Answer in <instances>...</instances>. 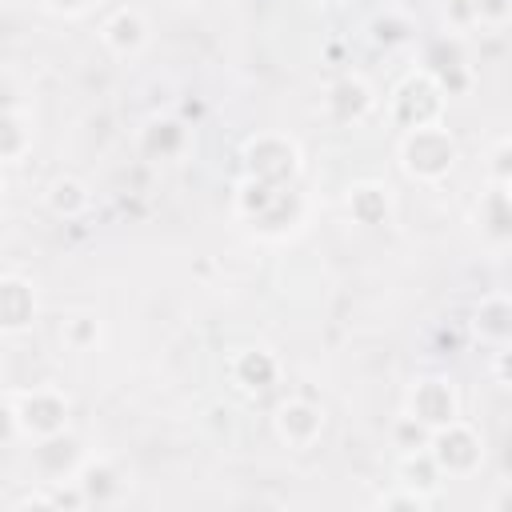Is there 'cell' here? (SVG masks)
Returning a JSON list of instances; mask_svg holds the SVG:
<instances>
[{"label": "cell", "mask_w": 512, "mask_h": 512, "mask_svg": "<svg viewBox=\"0 0 512 512\" xmlns=\"http://www.w3.org/2000/svg\"><path fill=\"white\" fill-rule=\"evenodd\" d=\"M236 212L252 228H260L268 236H284L292 224H300L304 204H300L292 184H264V180H248L244 176V184L236 192Z\"/></svg>", "instance_id": "obj_1"}, {"label": "cell", "mask_w": 512, "mask_h": 512, "mask_svg": "<svg viewBox=\"0 0 512 512\" xmlns=\"http://www.w3.org/2000/svg\"><path fill=\"white\" fill-rule=\"evenodd\" d=\"M456 160H460V148H456V136L444 128V120L400 136V168L420 184H440L456 168Z\"/></svg>", "instance_id": "obj_2"}, {"label": "cell", "mask_w": 512, "mask_h": 512, "mask_svg": "<svg viewBox=\"0 0 512 512\" xmlns=\"http://www.w3.org/2000/svg\"><path fill=\"white\" fill-rule=\"evenodd\" d=\"M388 116H392V124L400 132H412V128H424V124H440L444 120V88L436 84V76L428 68H416L392 88Z\"/></svg>", "instance_id": "obj_3"}, {"label": "cell", "mask_w": 512, "mask_h": 512, "mask_svg": "<svg viewBox=\"0 0 512 512\" xmlns=\"http://www.w3.org/2000/svg\"><path fill=\"white\" fill-rule=\"evenodd\" d=\"M244 176L264 184H292L300 176V144L284 132H260L244 140Z\"/></svg>", "instance_id": "obj_4"}, {"label": "cell", "mask_w": 512, "mask_h": 512, "mask_svg": "<svg viewBox=\"0 0 512 512\" xmlns=\"http://www.w3.org/2000/svg\"><path fill=\"white\" fill-rule=\"evenodd\" d=\"M428 456L440 468V476H472L484 460V444L480 432L456 416L428 432Z\"/></svg>", "instance_id": "obj_5"}, {"label": "cell", "mask_w": 512, "mask_h": 512, "mask_svg": "<svg viewBox=\"0 0 512 512\" xmlns=\"http://www.w3.org/2000/svg\"><path fill=\"white\" fill-rule=\"evenodd\" d=\"M12 408H16V428L20 436H52L68 428V396L56 384H32L24 392H12Z\"/></svg>", "instance_id": "obj_6"}, {"label": "cell", "mask_w": 512, "mask_h": 512, "mask_svg": "<svg viewBox=\"0 0 512 512\" xmlns=\"http://www.w3.org/2000/svg\"><path fill=\"white\" fill-rule=\"evenodd\" d=\"M404 416H412L416 424H424L428 432L456 420L460 416V392L452 380L444 376H420L412 388H408V400H404Z\"/></svg>", "instance_id": "obj_7"}, {"label": "cell", "mask_w": 512, "mask_h": 512, "mask_svg": "<svg viewBox=\"0 0 512 512\" xmlns=\"http://www.w3.org/2000/svg\"><path fill=\"white\" fill-rule=\"evenodd\" d=\"M88 460L84 444L64 428V432H52V436H40L36 448H32V472L40 476V484H68L76 480L80 464Z\"/></svg>", "instance_id": "obj_8"}, {"label": "cell", "mask_w": 512, "mask_h": 512, "mask_svg": "<svg viewBox=\"0 0 512 512\" xmlns=\"http://www.w3.org/2000/svg\"><path fill=\"white\" fill-rule=\"evenodd\" d=\"M272 428H276V440L292 452H308L320 436H324V412L312 404V400H284L272 416Z\"/></svg>", "instance_id": "obj_9"}, {"label": "cell", "mask_w": 512, "mask_h": 512, "mask_svg": "<svg viewBox=\"0 0 512 512\" xmlns=\"http://www.w3.org/2000/svg\"><path fill=\"white\" fill-rule=\"evenodd\" d=\"M372 108H376V92H372V84L364 76H340L324 92V116L332 124H340V128L360 124Z\"/></svg>", "instance_id": "obj_10"}, {"label": "cell", "mask_w": 512, "mask_h": 512, "mask_svg": "<svg viewBox=\"0 0 512 512\" xmlns=\"http://www.w3.org/2000/svg\"><path fill=\"white\" fill-rule=\"evenodd\" d=\"M192 144V132L184 120L176 116H152L144 128H140V152L152 160V164H172L188 152Z\"/></svg>", "instance_id": "obj_11"}, {"label": "cell", "mask_w": 512, "mask_h": 512, "mask_svg": "<svg viewBox=\"0 0 512 512\" xmlns=\"http://www.w3.org/2000/svg\"><path fill=\"white\" fill-rule=\"evenodd\" d=\"M228 376H232V384H236L240 392L264 396V392L276 388V380H280V360H276V352H268V348H240V352L228 360Z\"/></svg>", "instance_id": "obj_12"}, {"label": "cell", "mask_w": 512, "mask_h": 512, "mask_svg": "<svg viewBox=\"0 0 512 512\" xmlns=\"http://www.w3.org/2000/svg\"><path fill=\"white\" fill-rule=\"evenodd\" d=\"M100 40H104V48L112 56H140L148 48V40H152V28L136 8H116L100 24Z\"/></svg>", "instance_id": "obj_13"}, {"label": "cell", "mask_w": 512, "mask_h": 512, "mask_svg": "<svg viewBox=\"0 0 512 512\" xmlns=\"http://www.w3.org/2000/svg\"><path fill=\"white\" fill-rule=\"evenodd\" d=\"M76 484L84 492V504H116L128 492V476L108 460V456H88L76 472Z\"/></svg>", "instance_id": "obj_14"}, {"label": "cell", "mask_w": 512, "mask_h": 512, "mask_svg": "<svg viewBox=\"0 0 512 512\" xmlns=\"http://www.w3.org/2000/svg\"><path fill=\"white\" fill-rule=\"evenodd\" d=\"M36 312V288L24 276H0V332H28L36 324Z\"/></svg>", "instance_id": "obj_15"}, {"label": "cell", "mask_w": 512, "mask_h": 512, "mask_svg": "<svg viewBox=\"0 0 512 512\" xmlns=\"http://www.w3.org/2000/svg\"><path fill=\"white\" fill-rule=\"evenodd\" d=\"M344 204H348V216L356 224H364V228H380V224L392 220V188L380 184V180L352 184L348 196H344Z\"/></svg>", "instance_id": "obj_16"}, {"label": "cell", "mask_w": 512, "mask_h": 512, "mask_svg": "<svg viewBox=\"0 0 512 512\" xmlns=\"http://www.w3.org/2000/svg\"><path fill=\"white\" fill-rule=\"evenodd\" d=\"M512 312H508V296L504 292H492L476 304V316H472V332L480 344H488L492 352L496 348H508V336H512Z\"/></svg>", "instance_id": "obj_17"}, {"label": "cell", "mask_w": 512, "mask_h": 512, "mask_svg": "<svg viewBox=\"0 0 512 512\" xmlns=\"http://www.w3.org/2000/svg\"><path fill=\"white\" fill-rule=\"evenodd\" d=\"M508 220H512L508 216V184H492L476 204V228L488 244L500 248L508 240Z\"/></svg>", "instance_id": "obj_18"}, {"label": "cell", "mask_w": 512, "mask_h": 512, "mask_svg": "<svg viewBox=\"0 0 512 512\" xmlns=\"http://www.w3.org/2000/svg\"><path fill=\"white\" fill-rule=\"evenodd\" d=\"M44 200H48V208H52L60 220H76V216H84V212L92 208V192H88V184L76 180V176H56V180L48 184Z\"/></svg>", "instance_id": "obj_19"}, {"label": "cell", "mask_w": 512, "mask_h": 512, "mask_svg": "<svg viewBox=\"0 0 512 512\" xmlns=\"http://www.w3.org/2000/svg\"><path fill=\"white\" fill-rule=\"evenodd\" d=\"M32 148V128L20 112L12 108H0V164H16L24 160Z\"/></svg>", "instance_id": "obj_20"}, {"label": "cell", "mask_w": 512, "mask_h": 512, "mask_svg": "<svg viewBox=\"0 0 512 512\" xmlns=\"http://www.w3.org/2000/svg\"><path fill=\"white\" fill-rule=\"evenodd\" d=\"M60 340L72 348V352H88L96 340H100V324L92 312H68L64 324H60Z\"/></svg>", "instance_id": "obj_21"}, {"label": "cell", "mask_w": 512, "mask_h": 512, "mask_svg": "<svg viewBox=\"0 0 512 512\" xmlns=\"http://www.w3.org/2000/svg\"><path fill=\"white\" fill-rule=\"evenodd\" d=\"M468 16H472V24L500 32L512 16V0H468Z\"/></svg>", "instance_id": "obj_22"}, {"label": "cell", "mask_w": 512, "mask_h": 512, "mask_svg": "<svg viewBox=\"0 0 512 512\" xmlns=\"http://www.w3.org/2000/svg\"><path fill=\"white\" fill-rule=\"evenodd\" d=\"M392 440H396V448H400V452H416V448H424V444H428V428H424V424H416L412 416H400V420H396V428H392Z\"/></svg>", "instance_id": "obj_23"}, {"label": "cell", "mask_w": 512, "mask_h": 512, "mask_svg": "<svg viewBox=\"0 0 512 512\" xmlns=\"http://www.w3.org/2000/svg\"><path fill=\"white\" fill-rule=\"evenodd\" d=\"M428 504H432V496H424V492H416L408 484H400L396 492L380 496V508H428Z\"/></svg>", "instance_id": "obj_24"}, {"label": "cell", "mask_w": 512, "mask_h": 512, "mask_svg": "<svg viewBox=\"0 0 512 512\" xmlns=\"http://www.w3.org/2000/svg\"><path fill=\"white\" fill-rule=\"evenodd\" d=\"M488 180L492 184H508V140L500 136L492 144V164H488Z\"/></svg>", "instance_id": "obj_25"}, {"label": "cell", "mask_w": 512, "mask_h": 512, "mask_svg": "<svg viewBox=\"0 0 512 512\" xmlns=\"http://www.w3.org/2000/svg\"><path fill=\"white\" fill-rule=\"evenodd\" d=\"M12 436H20V428H16V408H12V396H0V444H8Z\"/></svg>", "instance_id": "obj_26"}, {"label": "cell", "mask_w": 512, "mask_h": 512, "mask_svg": "<svg viewBox=\"0 0 512 512\" xmlns=\"http://www.w3.org/2000/svg\"><path fill=\"white\" fill-rule=\"evenodd\" d=\"M48 8H56V12H84L92 0H44Z\"/></svg>", "instance_id": "obj_27"}, {"label": "cell", "mask_w": 512, "mask_h": 512, "mask_svg": "<svg viewBox=\"0 0 512 512\" xmlns=\"http://www.w3.org/2000/svg\"><path fill=\"white\" fill-rule=\"evenodd\" d=\"M0 208H4V184H0Z\"/></svg>", "instance_id": "obj_28"}, {"label": "cell", "mask_w": 512, "mask_h": 512, "mask_svg": "<svg viewBox=\"0 0 512 512\" xmlns=\"http://www.w3.org/2000/svg\"><path fill=\"white\" fill-rule=\"evenodd\" d=\"M320 4H328V0H320Z\"/></svg>", "instance_id": "obj_29"}]
</instances>
